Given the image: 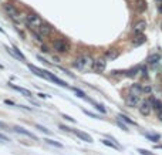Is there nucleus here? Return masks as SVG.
Segmentation results:
<instances>
[{"label": "nucleus", "instance_id": "obj_13", "mask_svg": "<svg viewBox=\"0 0 162 155\" xmlns=\"http://www.w3.org/2000/svg\"><path fill=\"white\" fill-rule=\"evenodd\" d=\"M74 134H76L78 138H81L83 141H86V142H92V138L88 135V134H86V132H83V131H78V130H71Z\"/></svg>", "mask_w": 162, "mask_h": 155}, {"label": "nucleus", "instance_id": "obj_23", "mask_svg": "<svg viewBox=\"0 0 162 155\" xmlns=\"http://www.w3.org/2000/svg\"><path fill=\"white\" fill-rule=\"evenodd\" d=\"M47 144H50V145H54V147H57V148H63V145L60 142H57V141H53V140H44Z\"/></svg>", "mask_w": 162, "mask_h": 155}, {"label": "nucleus", "instance_id": "obj_2", "mask_svg": "<svg viewBox=\"0 0 162 155\" xmlns=\"http://www.w3.org/2000/svg\"><path fill=\"white\" fill-rule=\"evenodd\" d=\"M43 20L40 19L39 16L37 14H29L27 17H26V24H27V27L30 28L31 31H39V28H40V26L43 24Z\"/></svg>", "mask_w": 162, "mask_h": 155}, {"label": "nucleus", "instance_id": "obj_18", "mask_svg": "<svg viewBox=\"0 0 162 155\" xmlns=\"http://www.w3.org/2000/svg\"><path fill=\"white\" fill-rule=\"evenodd\" d=\"M129 90H131L132 94H135V96H139V94L142 93V85H139V84H132L131 87H129Z\"/></svg>", "mask_w": 162, "mask_h": 155}, {"label": "nucleus", "instance_id": "obj_11", "mask_svg": "<svg viewBox=\"0 0 162 155\" xmlns=\"http://www.w3.org/2000/svg\"><path fill=\"white\" fill-rule=\"evenodd\" d=\"M145 41H147V37L144 36V33H141V34H135V37L132 39V44H134V47L141 46V44H144Z\"/></svg>", "mask_w": 162, "mask_h": 155}, {"label": "nucleus", "instance_id": "obj_20", "mask_svg": "<svg viewBox=\"0 0 162 155\" xmlns=\"http://www.w3.org/2000/svg\"><path fill=\"white\" fill-rule=\"evenodd\" d=\"M102 144L107 147H111V148H114V149H121V147H119L118 144L112 142V141H110V140H102Z\"/></svg>", "mask_w": 162, "mask_h": 155}, {"label": "nucleus", "instance_id": "obj_21", "mask_svg": "<svg viewBox=\"0 0 162 155\" xmlns=\"http://www.w3.org/2000/svg\"><path fill=\"white\" fill-rule=\"evenodd\" d=\"M145 137L152 142H156V141L161 140V135H158V134H145Z\"/></svg>", "mask_w": 162, "mask_h": 155}, {"label": "nucleus", "instance_id": "obj_15", "mask_svg": "<svg viewBox=\"0 0 162 155\" xmlns=\"http://www.w3.org/2000/svg\"><path fill=\"white\" fill-rule=\"evenodd\" d=\"M118 56H119L118 50H117V49H111L110 51H107V54H105V59L110 60V61H112V60L118 59Z\"/></svg>", "mask_w": 162, "mask_h": 155}, {"label": "nucleus", "instance_id": "obj_14", "mask_svg": "<svg viewBox=\"0 0 162 155\" xmlns=\"http://www.w3.org/2000/svg\"><path fill=\"white\" fill-rule=\"evenodd\" d=\"M10 87L13 88V90H16V91H18L20 94H23L24 97H29L30 98L31 97V93L27 90V88H23V87H18V85H16V84H10Z\"/></svg>", "mask_w": 162, "mask_h": 155}, {"label": "nucleus", "instance_id": "obj_22", "mask_svg": "<svg viewBox=\"0 0 162 155\" xmlns=\"http://www.w3.org/2000/svg\"><path fill=\"white\" fill-rule=\"evenodd\" d=\"M118 118H121L123 121H125L127 124H129V125H137V122H135V121H132L131 118H128V117H127V115H124V114H119V115H118Z\"/></svg>", "mask_w": 162, "mask_h": 155}, {"label": "nucleus", "instance_id": "obj_7", "mask_svg": "<svg viewBox=\"0 0 162 155\" xmlns=\"http://www.w3.org/2000/svg\"><path fill=\"white\" fill-rule=\"evenodd\" d=\"M151 110H152V102H151V100H147V101L139 104V112L142 115H149Z\"/></svg>", "mask_w": 162, "mask_h": 155}, {"label": "nucleus", "instance_id": "obj_36", "mask_svg": "<svg viewBox=\"0 0 162 155\" xmlns=\"http://www.w3.org/2000/svg\"><path fill=\"white\" fill-rule=\"evenodd\" d=\"M159 12H162V4H161V6H159Z\"/></svg>", "mask_w": 162, "mask_h": 155}, {"label": "nucleus", "instance_id": "obj_9", "mask_svg": "<svg viewBox=\"0 0 162 155\" xmlns=\"http://www.w3.org/2000/svg\"><path fill=\"white\" fill-rule=\"evenodd\" d=\"M51 30H53L51 26L47 24V23H43V24L40 26L39 31H34V33H39L40 36H43V37H46V36H49V34L51 33Z\"/></svg>", "mask_w": 162, "mask_h": 155}, {"label": "nucleus", "instance_id": "obj_3", "mask_svg": "<svg viewBox=\"0 0 162 155\" xmlns=\"http://www.w3.org/2000/svg\"><path fill=\"white\" fill-rule=\"evenodd\" d=\"M43 78H46V80L51 81V83L58 84V85H61V87H68V84L65 83V81H63L61 78H58L57 75H54L53 73L47 71V70H43Z\"/></svg>", "mask_w": 162, "mask_h": 155}, {"label": "nucleus", "instance_id": "obj_26", "mask_svg": "<svg viewBox=\"0 0 162 155\" xmlns=\"http://www.w3.org/2000/svg\"><path fill=\"white\" fill-rule=\"evenodd\" d=\"M94 107H95V108H97L100 112H102V114H105V112H107V110H105L102 106H100V104H94Z\"/></svg>", "mask_w": 162, "mask_h": 155}, {"label": "nucleus", "instance_id": "obj_16", "mask_svg": "<svg viewBox=\"0 0 162 155\" xmlns=\"http://www.w3.org/2000/svg\"><path fill=\"white\" fill-rule=\"evenodd\" d=\"M159 60H161V56H159L158 53H154L147 59V63L148 64H151V65H155V64H158L159 63Z\"/></svg>", "mask_w": 162, "mask_h": 155}, {"label": "nucleus", "instance_id": "obj_25", "mask_svg": "<svg viewBox=\"0 0 162 155\" xmlns=\"http://www.w3.org/2000/svg\"><path fill=\"white\" fill-rule=\"evenodd\" d=\"M117 124H118V127H121V128H123L124 131H128V127H127V125L124 124V122H121V120H119V118H118V120H117Z\"/></svg>", "mask_w": 162, "mask_h": 155}, {"label": "nucleus", "instance_id": "obj_1", "mask_svg": "<svg viewBox=\"0 0 162 155\" xmlns=\"http://www.w3.org/2000/svg\"><path fill=\"white\" fill-rule=\"evenodd\" d=\"M73 65L78 70V71H88V70L92 68V65H94V60L90 56H80L76 59Z\"/></svg>", "mask_w": 162, "mask_h": 155}, {"label": "nucleus", "instance_id": "obj_19", "mask_svg": "<svg viewBox=\"0 0 162 155\" xmlns=\"http://www.w3.org/2000/svg\"><path fill=\"white\" fill-rule=\"evenodd\" d=\"M151 102H152V108H155L158 112L162 111V102L159 100H155V98H151Z\"/></svg>", "mask_w": 162, "mask_h": 155}, {"label": "nucleus", "instance_id": "obj_29", "mask_svg": "<svg viewBox=\"0 0 162 155\" xmlns=\"http://www.w3.org/2000/svg\"><path fill=\"white\" fill-rule=\"evenodd\" d=\"M151 91H152L151 85H144V87H142V93H151Z\"/></svg>", "mask_w": 162, "mask_h": 155}, {"label": "nucleus", "instance_id": "obj_31", "mask_svg": "<svg viewBox=\"0 0 162 155\" xmlns=\"http://www.w3.org/2000/svg\"><path fill=\"white\" fill-rule=\"evenodd\" d=\"M37 128H39L40 131H43V132H46V134H50V131L47 130V128H44V127H41V125H37Z\"/></svg>", "mask_w": 162, "mask_h": 155}, {"label": "nucleus", "instance_id": "obj_24", "mask_svg": "<svg viewBox=\"0 0 162 155\" xmlns=\"http://www.w3.org/2000/svg\"><path fill=\"white\" fill-rule=\"evenodd\" d=\"M139 71V67H135V68H132V70H129L128 71V77H134V75H137V73Z\"/></svg>", "mask_w": 162, "mask_h": 155}, {"label": "nucleus", "instance_id": "obj_10", "mask_svg": "<svg viewBox=\"0 0 162 155\" xmlns=\"http://www.w3.org/2000/svg\"><path fill=\"white\" fill-rule=\"evenodd\" d=\"M145 28H147V22H144V20H141V22L135 23L134 27H132V31H134L135 34H141L144 33Z\"/></svg>", "mask_w": 162, "mask_h": 155}, {"label": "nucleus", "instance_id": "obj_37", "mask_svg": "<svg viewBox=\"0 0 162 155\" xmlns=\"http://www.w3.org/2000/svg\"><path fill=\"white\" fill-rule=\"evenodd\" d=\"M0 31H2V33H3V28H2V27H0Z\"/></svg>", "mask_w": 162, "mask_h": 155}, {"label": "nucleus", "instance_id": "obj_12", "mask_svg": "<svg viewBox=\"0 0 162 155\" xmlns=\"http://www.w3.org/2000/svg\"><path fill=\"white\" fill-rule=\"evenodd\" d=\"M14 131L17 134H23V135H26V137H30L31 140H34V141H37V137L34 135L33 132H30V131H27L26 128H23V127H14Z\"/></svg>", "mask_w": 162, "mask_h": 155}, {"label": "nucleus", "instance_id": "obj_6", "mask_svg": "<svg viewBox=\"0 0 162 155\" xmlns=\"http://www.w3.org/2000/svg\"><path fill=\"white\" fill-rule=\"evenodd\" d=\"M105 67H107V61L104 59H97L94 60V65H92V70L95 73H104Z\"/></svg>", "mask_w": 162, "mask_h": 155}, {"label": "nucleus", "instance_id": "obj_33", "mask_svg": "<svg viewBox=\"0 0 162 155\" xmlns=\"http://www.w3.org/2000/svg\"><path fill=\"white\" fill-rule=\"evenodd\" d=\"M63 117H64V118H65V120H68V121H71V122H76V121H74V118L68 117V115H63Z\"/></svg>", "mask_w": 162, "mask_h": 155}, {"label": "nucleus", "instance_id": "obj_8", "mask_svg": "<svg viewBox=\"0 0 162 155\" xmlns=\"http://www.w3.org/2000/svg\"><path fill=\"white\" fill-rule=\"evenodd\" d=\"M125 104L128 107H138L139 106V96H135V94H129L125 98Z\"/></svg>", "mask_w": 162, "mask_h": 155}, {"label": "nucleus", "instance_id": "obj_4", "mask_svg": "<svg viewBox=\"0 0 162 155\" xmlns=\"http://www.w3.org/2000/svg\"><path fill=\"white\" fill-rule=\"evenodd\" d=\"M4 12L7 13V14L10 16V19L14 20V22H20V13L17 12V9H16L13 4H4Z\"/></svg>", "mask_w": 162, "mask_h": 155}, {"label": "nucleus", "instance_id": "obj_27", "mask_svg": "<svg viewBox=\"0 0 162 155\" xmlns=\"http://www.w3.org/2000/svg\"><path fill=\"white\" fill-rule=\"evenodd\" d=\"M74 91H76V94L78 97H81V98H86V94H84L81 90H78V88H74Z\"/></svg>", "mask_w": 162, "mask_h": 155}, {"label": "nucleus", "instance_id": "obj_5", "mask_svg": "<svg viewBox=\"0 0 162 155\" xmlns=\"http://www.w3.org/2000/svg\"><path fill=\"white\" fill-rule=\"evenodd\" d=\"M53 46H54V50H57L58 53H67L68 51V43L65 40H63V39L54 40Z\"/></svg>", "mask_w": 162, "mask_h": 155}, {"label": "nucleus", "instance_id": "obj_17", "mask_svg": "<svg viewBox=\"0 0 162 155\" xmlns=\"http://www.w3.org/2000/svg\"><path fill=\"white\" fill-rule=\"evenodd\" d=\"M135 7L138 12H145L147 10V2L145 0H137L135 2Z\"/></svg>", "mask_w": 162, "mask_h": 155}, {"label": "nucleus", "instance_id": "obj_28", "mask_svg": "<svg viewBox=\"0 0 162 155\" xmlns=\"http://www.w3.org/2000/svg\"><path fill=\"white\" fill-rule=\"evenodd\" d=\"M9 138H7L6 135H3V134H0V142H9Z\"/></svg>", "mask_w": 162, "mask_h": 155}, {"label": "nucleus", "instance_id": "obj_34", "mask_svg": "<svg viewBox=\"0 0 162 155\" xmlns=\"http://www.w3.org/2000/svg\"><path fill=\"white\" fill-rule=\"evenodd\" d=\"M158 118H159V120H161V121H162V111H161V112H158Z\"/></svg>", "mask_w": 162, "mask_h": 155}, {"label": "nucleus", "instance_id": "obj_35", "mask_svg": "<svg viewBox=\"0 0 162 155\" xmlns=\"http://www.w3.org/2000/svg\"><path fill=\"white\" fill-rule=\"evenodd\" d=\"M41 50H43L44 53H47V51H49V50H47V47H44V46H43V47H41Z\"/></svg>", "mask_w": 162, "mask_h": 155}, {"label": "nucleus", "instance_id": "obj_30", "mask_svg": "<svg viewBox=\"0 0 162 155\" xmlns=\"http://www.w3.org/2000/svg\"><path fill=\"white\" fill-rule=\"evenodd\" d=\"M138 152H139L141 155H154V154H151L149 151H147V149H138Z\"/></svg>", "mask_w": 162, "mask_h": 155}, {"label": "nucleus", "instance_id": "obj_32", "mask_svg": "<svg viewBox=\"0 0 162 155\" xmlns=\"http://www.w3.org/2000/svg\"><path fill=\"white\" fill-rule=\"evenodd\" d=\"M0 128H3V130H7V128H9V125H7V124H4V122H2V121H0Z\"/></svg>", "mask_w": 162, "mask_h": 155}]
</instances>
